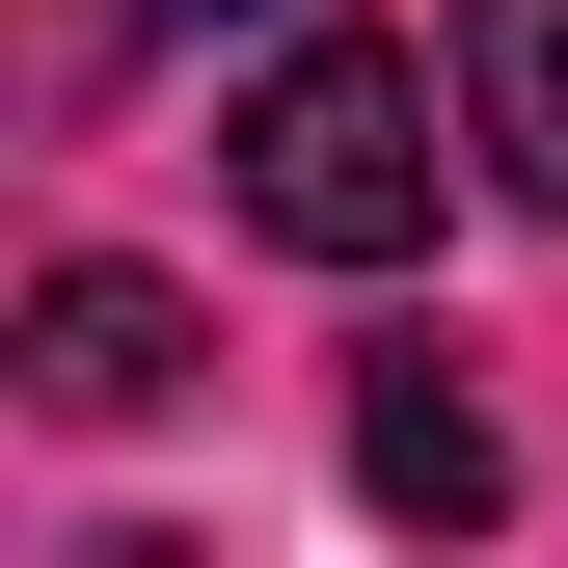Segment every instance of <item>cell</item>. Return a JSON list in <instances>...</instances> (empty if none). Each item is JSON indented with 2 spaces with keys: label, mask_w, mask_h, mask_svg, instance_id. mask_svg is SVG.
Returning a JSON list of instances; mask_svg holds the SVG:
<instances>
[{
  "label": "cell",
  "mask_w": 568,
  "mask_h": 568,
  "mask_svg": "<svg viewBox=\"0 0 568 568\" xmlns=\"http://www.w3.org/2000/svg\"><path fill=\"white\" fill-rule=\"evenodd\" d=\"M217 163H244V217L298 271H406V244H434V54H406V28H298L217 109Z\"/></svg>",
  "instance_id": "6da1fadb"
},
{
  "label": "cell",
  "mask_w": 568,
  "mask_h": 568,
  "mask_svg": "<svg viewBox=\"0 0 568 568\" xmlns=\"http://www.w3.org/2000/svg\"><path fill=\"white\" fill-rule=\"evenodd\" d=\"M28 406H54V434H163V406H190V298L82 244V271L28 298Z\"/></svg>",
  "instance_id": "7a4b0ae2"
},
{
  "label": "cell",
  "mask_w": 568,
  "mask_h": 568,
  "mask_svg": "<svg viewBox=\"0 0 568 568\" xmlns=\"http://www.w3.org/2000/svg\"><path fill=\"white\" fill-rule=\"evenodd\" d=\"M352 487H379L406 541H487V515H515V434H487L434 352H379V379H352Z\"/></svg>",
  "instance_id": "3957f363"
},
{
  "label": "cell",
  "mask_w": 568,
  "mask_h": 568,
  "mask_svg": "<svg viewBox=\"0 0 568 568\" xmlns=\"http://www.w3.org/2000/svg\"><path fill=\"white\" fill-rule=\"evenodd\" d=\"M460 135L515 217H568V0H460Z\"/></svg>",
  "instance_id": "277c9868"
},
{
  "label": "cell",
  "mask_w": 568,
  "mask_h": 568,
  "mask_svg": "<svg viewBox=\"0 0 568 568\" xmlns=\"http://www.w3.org/2000/svg\"><path fill=\"white\" fill-rule=\"evenodd\" d=\"M190 28H271V0H82L54 54H82V82H135V54H190Z\"/></svg>",
  "instance_id": "5b68a950"
},
{
  "label": "cell",
  "mask_w": 568,
  "mask_h": 568,
  "mask_svg": "<svg viewBox=\"0 0 568 568\" xmlns=\"http://www.w3.org/2000/svg\"><path fill=\"white\" fill-rule=\"evenodd\" d=\"M82 568H217V541H163V515H109V541H82Z\"/></svg>",
  "instance_id": "8992f818"
}]
</instances>
